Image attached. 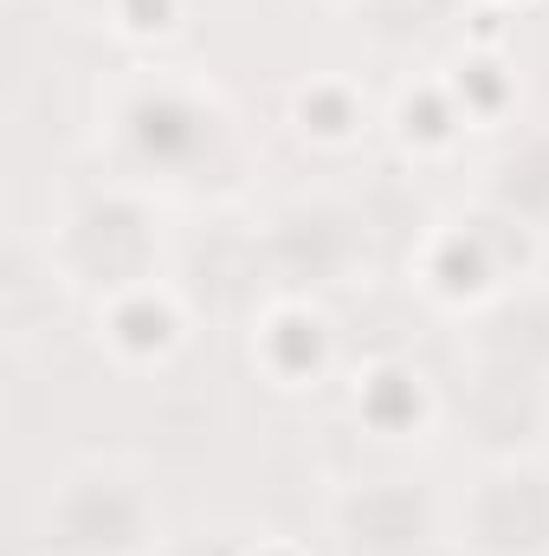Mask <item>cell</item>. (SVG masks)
Listing matches in <instances>:
<instances>
[{"label": "cell", "instance_id": "2", "mask_svg": "<svg viewBox=\"0 0 549 556\" xmlns=\"http://www.w3.org/2000/svg\"><path fill=\"white\" fill-rule=\"evenodd\" d=\"M162 544V498L130 453L72 459L39 505V556H149Z\"/></svg>", "mask_w": 549, "mask_h": 556}, {"label": "cell", "instance_id": "13", "mask_svg": "<svg viewBox=\"0 0 549 556\" xmlns=\"http://www.w3.org/2000/svg\"><path fill=\"white\" fill-rule=\"evenodd\" d=\"M72 304H78V291H72V278L52 266L46 240L39 247L33 240L7 247V266H0V330H7L13 356H26L33 343H52Z\"/></svg>", "mask_w": 549, "mask_h": 556}, {"label": "cell", "instance_id": "11", "mask_svg": "<svg viewBox=\"0 0 549 556\" xmlns=\"http://www.w3.org/2000/svg\"><path fill=\"white\" fill-rule=\"evenodd\" d=\"M459 363L549 369V285L524 278L459 317Z\"/></svg>", "mask_w": 549, "mask_h": 556}, {"label": "cell", "instance_id": "15", "mask_svg": "<svg viewBox=\"0 0 549 556\" xmlns=\"http://www.w3.org/2000/svg\"><path fill=\"white\" fill-rule=\"evenodd\" d=\"M284 124L291 137L317 155H349L356 142L369 137V91L343 72H310L284 91Z\"/></svg>", "mask_w": 549, "mask_h": 556}, {"label": "cell", "instance_id": "10", "mask_svg": "<svg viewBox=\"0 0 549 556\" xmlns=\"http://www.w3.org/2000/svg\"><path fill=\"white\" fill-rule=\"evenodd\" d=\"M246 356L278 395H304V389L330 382V369H336V324L317 298L272 291L246 317Z\"/></svg>", "mask_w": 549, "mask_h": 556}, {"label": "cell", "instance_id": "18", "mask_svg": "<svg viewBox=\"0 0 549 556\" xmlns=\"http://www.w3.org/2000/svg\"><path fill=\"white\" fill-rule=\"evenodd\" d=\"M459 13H465V0H343V20H349L369 46H382V52L426 46V39L446 33Z\"/></svg>", "mask_w": 549, "mask_h": 556}, {"label": "cell", "instance_id": "17", "mask_svg": "<svg viewBox=\"0 0 549 556\" xmlns=\"http://www.w3.org/2000/svg\"><path fill=\"white\" fill-rule=\"evenodd\" d=\"M478 201L544 233L549 227V130H531V137L511 142V149L485 168V194H478Z\"/></svg>", "mask_w": 549, "mask_h": 556}, {"label": "cell", "instance_id": "6", "mask_svg": "<svg viewBox=\"0 0 549 556\" xmlns=\"http://www.w3.org/2000/svg\"><path fill=\"white\" fill-rule=\"evenodd\" d=\"M446 538L459 556H549V466L537 453L485 459L446 511Z\"/></svg>", "mask_w": 549, "mask_h": 556}, {"label": "cell", "instance_id": "22", "mask_svg": "<svg viewBox=\"0 0 549 556\" xmlns=\"http://www.w3.org/2000/svg\"><path fill=\"white\" fill-rule=\"evenodd\" d=\"M465 7H511V0H465Z\"/></svg>", "mask_w": 549, "mask_h": 556}, {"label": "cell", "instance_id": "1", "mask_svg": "<svg viewBox=\"0 0 549 556\" xmlns=\"http://www.w3.org/2000/svg\"><path fill=\"white\" fill-rule=\"evenodd\" d=\"M104 142L117 155V181L149 194H214L246 175V130L227 91L188 65H130L104 104Z\"/></svg>", "mask_w": 549, "mask_h": 556}, {"label": "cell", "instance_id": "21", "mask_svg": "<svg viewBox=\"0 0 549 556\" xmlns=\"http://www.w3.org/2000/svg\"><path fill=\"white\" fill-rule=\"evenodd\" d=\"M72 7H85V13H98V20L111 13V0H72Z\"/></svg>", "mask_w": 549, "mask_h": 556}, {"label": "cell", "instance_id": "4", "mask_svg": "<svg viewBox=\"0 0 549 556\" xmlns=\"http://www.w3.org/2000/svg\"><path fill=\"white\" fill-rule=\"evenodd\" d=\"M537 253H544V233L498 214V207H472V214H452L439 220L420 253H413V285L446 304V311H478L485 298H498L505 285H524L537 273Z\"/></svg>", "mask_w": 549, "mask_h": 556}, {"label": "cell", "instance_id": "9", "mask_svg": "<svg viewBox=\"0 0 549 556\" xmlns=\"http://www.w3.org/2000/svg\"><path fill=\"white\" fill-rule=\"evenodd\" d=\"M459 420H465V433L485 459H531L549 440V369L465 363Z\"/></svg>", "mask_w": 549, "mask_h": 556}, {"label": "cell", "instance_id": "20", "mask_svg": "<svg viewBox=\"0 0 549 556\" xmlns=\"http://www.w3.org/2000/svg\"><path fill=\"white\" fill-rule=\"evenodd\" d=\"M188 0H111V33H124L130 46H149V39H168L181 26Z\"/></svg>", "mask_w": 549, "mask_h": 556}, {"label": "cell", "instance_id": "16", "mask_svg": "<svg viewBox=\"0 0 549 556\" xmlns=\"http://www.w3.org/2000/svg\"><path fill=\"white\" fill-rule=\"evenodd\" d=\"M388 130H395V142L408 149L413 162H439V155H452V149L465 142L472 124H465V111H459L446 72H426V78H408V85L395 91Z\"/></svg>", "mask_w": 549, "mask_h": 556}, {"label": "cell", "instance_id": "5", "mask_svg": "<svg viewBox=\"0 0 549 556\" xmlns=\"http://www.w3.org/2000/svg\"><path fill=\"white\" fill-rule=\"evenodd\" d=\"M266 227V260H272V291L297 298H323L343 291L369 273L375 240H369V214L343 194H297L284 201Z\"/></svg>", "mask_w": 549, "mask_h": 556}, {"label": "cell", "instance_id": "14", "mask_svg": "<svg viewBox=\"0 0 549 556\" xmlns=\"http://www.w3.org/2000/svg\"><path fill=\"white\" fill-rule=\"evenodd\" d=\"M349 408L382 440H420L433 427V415H439V395H433V376L420 363H408V356H369L349 376Z\"/></svg>", "mask_w": 549, "mask_h": 556}, {"label": "cell", "instance_id": "19", "mask_svg": "<svg viewBox=\"0 0 549 556\" xmlns=\"http://www.w3.org/2000/svg\"><path fill=\"white\" fill-rule=\"evenodd\" d=\"M446 85H452V98H459V111H465L472 130H478V124H498V117L518 104V72H511L491 46H472L465 59H452V65H446Z\"/></svg>", "mask_w": 549, "mask_h": 556}, {"label": "cell", "instance_id": "12", "mask_svg": "<svg viewBox=\"0 0 549 556\" xmlns=\"http://www.w3.org/2000/svg\"><path fill=\"white\" fill-rule=\"evenodd\" d=\"M188 298L194 311L214 304V311H259L272 298V260H266V227H246V220H220L207 227V240L194 247L188 260Z\"/></svg>", "mask_w": 549, "mask_h": 556}, {"label": "cell", "instance_id": "7", "mask_svg": "<svg viewBox=\"0 0 549 556\" xmlns=\"http://www.w3.org/2000/svg\"><path fill=\"white\" fill-rule=\"evenodd\" d=\"M91 337L117 369H168L194 337V298L181 278H142L111 298H91Z\"/></svg>", "mask_w": 549, "mask_h": 556}, {"label": "cell", "instance_id": "8", "mask_svg": "<svg viewBox=\"0 0 549 556\" xmlns=\"http://www.w3.org/2000/svg\"><path fill=\"white\" fill-rule=\"evenodd\" d=\"M343 556H426L446 531V505L420 479H356L330 498Z\"/></svg>", "mask_w": 549, "mask_h": 556}, {"label": "cell", "instance_id": "3", "mask_svg": "<svg viewBox=\"0 0 549 556\" xmlns=\"http://www.w3.org/2000/svg\"><path fill=\"white\" fill-rule=\"evenodd\" d=\"M46 253L85 304L111 298L124 285H142V278H162V207L149 188L111 175L59 207Z\"/></svg>", "mask_w": 549, "mask_h": 556}]
</instances>
